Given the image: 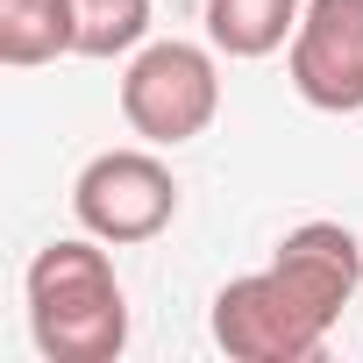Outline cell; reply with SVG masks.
Instances as JSON below:
<instances>
[{
  "mask_svg": "<svg viewBox=\"0 0 363 363\" xmlns=\"http://www.w3.org/2000/svg\"><path fill=\"white\" fill-rule=\"evenodd\" d=\"M72 214L86 235H100L107 250H135V242H157L171 221H178V178L171 164L157 157V143L143 150H100L79 186H72Z\"/></svg>",
  "mask_w": 363,
  "mask_h": 363,
  "instance_id": "cell-3",
  "label": "cell"
},
{
  "mask_svg": "<svg viewBox=\"0 0 363 363\" xmlns=\"http://www.w3.org/2000/svg\"><path fill=\"white\" fill-rule=\"evenodd\" d=\"M221 114V65L207 43H143L121 72V121L157 143V150H178L207 135Z\"/></svg>",
  "mask_w": 363,
  "mask_h": 363,
  "instance_id": "cell-2",
  "label": "cell"
},
{
  "mask_svg": "<svg viewBox=\"0 0 363 363\" xmlns=\"http://www.w3.org/2000/svg\"><path fill=\"white\" fill-rule=\"evenodd\" d=\"M292 93L320 114H363V0H306L285 43Z\"/></svg>",
  "mask_w": 363,
  "mask_h": 363,
  "instance_id": "cell-5",
  "label": "cell"
},
{
  "mask_svg": "<svg viewBox=\"0 0 363 363\" xmlns=\"http://www.w3.org/2000/svg\"><path fill=\"white\" fill-rule=\"evenodd\" d=\"M328 328L335 320L313 299H299L271 264L214 292V342L235 363H313L328 349Z\"/></svg>",
  "mask_w": 363,
  "mask_h": 363,
  "instance_id": "cell-4",
  "label": "cell"
},
{
  "mask_svg": "<svg viewBox=\"0 0 363 363\" xmlns=\"http://www.w3.org/2000/svg\"><path fill=\"white\" fill-rule=\"evenodd\" d=\"M271 271H278L299 299H313L328 320H342V306H349L356 285H363V242H356L342 221H299V228L278 242Z\"/></svg>",
  "mask_w": 363,
  "mask_h": 363,
  "instance_id": "cell-6",
  "label": "cell"
},
{
  "mask_svg": "<svg viewBox=\"0 0 363 363\" xmlns=\"http://www.w3.org/2000/svg\"><path fill=\"white\" fill-rule=\"evenodd\" d=\"M22 292H29V335L50 363H114L128 349V292L100 235H65L36 250Z\"/></svg>",
  "mask_w": 363,
  "mask_h": 363,
  "instance_id": "cell-1",
  "label": "cell"
},
{
  "mask_svg": "<svg viewBox=\"0 0 363 363\" xmlns=\"http://www.w3.org/2000/svg\"><path fill=\"white\" fill-rule=\"evenodd\" d=\"M150 43V0H72V57H135Z\"/></svg>",
  "mask_w": 363,
  "mask_h": 363,
  "instance_id": "cell-9",
  "label": "cell"
},
{
  "mask_svg": "<svg viewBox=\"0 0 363 363\" xmlns=\"http://www.w3.org/2000/svg\"><path fill=\"white\" fill-rule=\"evenodd\" d=\"M72 50V0H0V57L15 72Z\"/></svg>",
  "mask_w": 363,
  "mask_h": 363,
  "instance_id": "cell-8",
  "label": "cell"
},
{
  "mask_svg": "<svg viewBox=\"0 0 363 363\" xmlns=\"http://www.w3.org/2000/svg\"><path fill=\"white\" fill-rule=\"evenodd\" d=\"M306 0H207V43L221 57H271L292 43Z\"/></svg>",
  "mask_w": 363,
  "mask_h": 363,
  "instance_id": "cell-7",
  "label": "cell"
}]
</instances>
